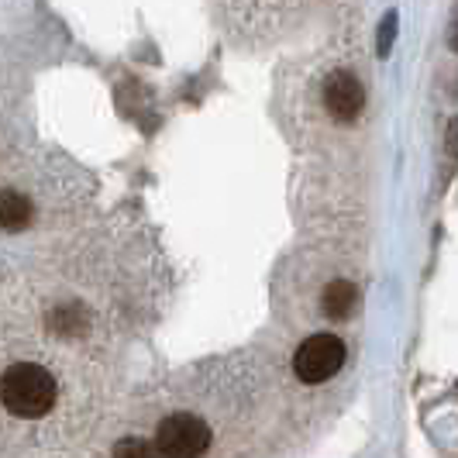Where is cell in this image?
<instances>
[{
    "instance_id": "6da1fadb",
    "label": "cell",
    "mask_w": 458,
    "mask_h": 458,
    "mask_svg": "<svg viewBox=\"0 0 458 458\" xmlns=\"http://www.w3.org/2000/svg\"><path fill=\"white\" fill-rule=\"evenodd\" d=\"M0 403L24 420L46 417L55 403V379L35 362H18L0 379Z\"/></svg>"
},
{
    "instance_id": "7a4b0ae2",
    "label": "cell",
    "mask_w": 458,
    "mask_h": 458,
    "mask_svg": "<svg viewBox=\"0 0 458 458\" xmlns=\"http://www.w3.org/2000/svg\"><path fill=\"white\" fill-rule=\"evenodd\" d=\"M156 448L162 458H200L210 448V428L193 413H173L156 431Z\"/></svg>"
},
{
    "instance_id": "3957f363",
    "label": "cell",
    "mask_w": 458,
    "mask_h": 458,
    "mask_svg": "<svg viewBox=\"0 0 458 458\" xmlns=\"http://www.w3.org/2000/svg\"><path fill=\"white\" fill-rule=\"evenodd\" d=\"M344 366V342L335 335H314L297 348L293 369L303 383H327Z\"/></svg>"
},
{
    "instance_id": "277c9868",
    "label": "cell",
    "mask_w": 458,
    "mask_h": 458,
    "mask_svg": "<svg viewBox=\"0 0 458 458\" xmlns=\"http://www.w3.org/2000/svg\"><path fill=\"white\" fill-rule=\"evenodd\" d=\"M324 104H327L331 117H338V121L359 117L362 104H366L362 83H359L352 72H335V76L327 80V87H324Z\"/></svg>"
},
{
    "instance_id": "5b68a950",
    "label": "cell",
    "mask_w": 458,
    "mask_h": 458,
    "mask_svg": "<svg viewBox=\"0 0 458 458\" xmlns=\"http://www.w3.org/2000/svg\"><path fill=\"white\" fill-rule=\"evenodd\" d=\"M31 221V200L18 190H4L0 193V228L21 231Z\"/></svg>"
},
{
    "instance_id": "8992f818",
    "label": "cell",
    "mask_w": 458,
    "mask_h": 458,
    "mask_svg": "<svg viewBox=\"0 0 458 458\" xmlns=\"http://www.w3.org/2000/svg\"><path fill=\"white\" fill-rule=\"evenodd\" d=\"M321 307H324V314H327L331 321H342V318H348V314H352V307H355V286H352L348 279H335V283L324 290Z\"/></svg>"
},
{
    "instance_id": "52a82bcc",
    "label": "cell",
    "mask_w": 458,
    "mask_h": 458,
    "mask_svg": "<svg viewBox=\"0 0 458 458\" xmlns=\"http://www.w3.org/2000/svg\"><path fill=\"white\" fill-rule=\"evenodd\" d=\"M111 458H162V455L156 445H148V441H141V437H124V441L114 445V455Z\"/></svg>"
},
{
    "instance_id": "ba28073f",
    "label": "cell",
    "mask_w": 458,
    "mask_h": 458,
    "mask_svg": "<svg viewBox=\"0 0 458 458\" xmlns=\"http://www.w3.org/2000/svg\"><path fill=\"white\" fill-rule=\"evenodd\" d=\"M52 327L63 331V335H72V331H83V321L76 318V310H55L52 314Z\"/></svg>"
},
{
    "instance_id": "9c48e42d",
    "label": "cell",
    "mask_w": 458,
    "mask_h": 458,
    "mask_svg": "<svg viewBox=\"0 0 458 458\" xmlns=\"http://www.w3.org/2000/svg\"><path fill=\"white\" fill-rule=\"evenodd\" d=\"M393 38H396V14H386L383 24H379V55H383V59L390 55Z\"/></svg>"
},
{
    "instance_id": "30bf717a",
    "label": "cell",
    "mask_w": 458,
    "mask_h": 458,
    "mask_svg": "<svg viewBox=\"0 0 458 458\" xmlns=\"http://www.w3.org/2000/svg\"><path fill=\"white\" fill-rule=\"evenodd\" d=\"M448 152H452V156H458V117L448 124Z\"/></svg>"
},
{
    "instance_id": "8fae6325",
    "label": "cell",
    "mask_w": 458,
    "mask_h": 458,
    "mask_svg": "<svg viewBox=\"0 0 458 458\" xmlns=\"http://www.w3.org/2000/svg\"><path fill=\"white\" fill-rule=\"evenodd\" d=\"M452 48L458 52V21H455V28H452Z\"/></svg>"
}]
</instances>
